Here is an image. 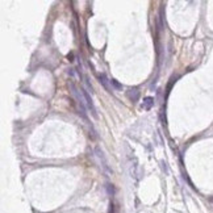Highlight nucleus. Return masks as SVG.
<instances>
[{"label":"nucleus","mask_w":213,"mask_h":213,"mask_svg":"<svg viewBox=\"0 0 213 213\" xmlns=\"http://www.w3.org/2000/svg\"><path fill=\"white\" fill-rule=\"evenodd\" d=\"M82 93H83V96H84V100H85V105L88 107V109L91 111V113H92V116L93 117H97V113H96V108H95V105H93V103H92V99H91V96H89V93L85 89H83L82 88Z\"/></svg>","instance_id":"nucleus-1"},{"label":"nucleus","mask_w":213,"mask_h":213,"mask_svg":"<svg viewBox=\"0 0 213 213\" xmlns=\"http://www.w3.org/2000/svg\"><path fill=\"white\" fill-rule=\"evenodd\" d=\"M95 151H96V155H97L99 161L101 162L103 168H104L107 172H109V174H111V170H109V166H108V161H107V158H105V155H104V153H103V150L97 146V148L95 149Z\"/></svg>","instance_id":"nucleus-2"},{"label":"nucleus","mask_w":213,"mask_h":213,"mask_svg":"<svg viewBox=\"0 0 213 213\" xmlns=\"http://www.w3.org/2000/svg\"><path fill=\"white\" fill-rule=\"evenodd\" d=\"M97 78H99V82H100V84H101L103 87L107 89V91H108V92L113 91V88H111V85H109V84H111V80H108V78L105 76V74H100Z\"/></svg>","instance_id":"nucleus-3"},{"label":"nucleus","mask_w":213,"mask_h":213,"mask_svg":"<svg viewBox=\"0 0 213 213\" xmlns=\"http://www.w3.org/2000/svg\"><path fill=\"white\" fill-rule=\"evenodd\" d=\"M128 97L130 101L133 103H137L138 100H140V91H138L137 88H132L128 91Z\"/></svg>","instance_id":"nucleus-4"},{"label":"nucleus","mask_w":213,"mask_h":213,"mask_svg":"<svg viewBox=\"0 0 213 213\" xmlns=\"http://www.w3.org/2000/svg\"><path fill=\"white\" fill-rule=\"evenodd\" d=\"M154 107V97H151V96H146L144 99V101H142V108L149 111Z\"/></svg>","instance_id":"nucleus-5"},{"label":"nucleus","mask_w":213,"mask_h":213,"mask_svg":"<svg viewBox=\"0 0 213 213\" xmlns=\"http://www.w3.org/2000/svg\"><path fill=\"white\" fill-rule=\"evenodd\" d=\"M107 191H108L109 196H113V195H115V187H113V184H107Z\"/></svg>","instance_id":"nucleus-6"},{"label":"nucleus","mask_w":213,"mask_h":213,"mask_svg":"<svg viewBox=\"0 0 213 213\" xmlns=\"http://www.w3.org/2000/svg\"><path fill=\"white\" fill-rule=\"evenodd\" d=\"M111 84L113 85V87H115L116 89H121V88H122V85L120 84V83H118L117 80H116V79H112V80H111Z\"/></svg>","instance_id":"nucleus-7"},{"label":"nucleus","mask_w":213,"mask_h":213,"mask_svg":"<svg viewBox=\"0 0 213 213\" xmlns=\"http://www.w3.org/2000/svg\"><path fill=\"white\" fill-rule=\"evenodd\" d=\"M109 213H115V210H113V203H111V205H109Z\"/></svg>","instance_id":"nucleus-8"},{"label":"nucleus","mask_w":213,"mask_h":213,"mask_svg":"<svg viewBox=\"0 0 213 213\" xmlns=\"http://www.w3.org/2000/svg\"><path fill=\"white\" fill-rule=\"evenodd\" d=\"M209 201H210V203L213 204V197H210V199H209Z\"/></svg>","instance_id":"nucleus-9"}]
</instances>
